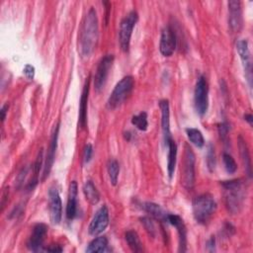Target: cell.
<instances>
[{"mask_svg":"<svg viewBox=\"0 0 253 253\" xmlns=\"http://www.w3.org/2000/svg\"><path fill=\"white\" fill-rule=\"evenodd\" d=\"M221 185L225 190V200L229 212L233 215L238 214L241 211L245 200V183L241 179H235L224 181Z\"/></svg>","mask_w":253,"mask_h":253,"instance_id":"cell-2","label":"cell"},{"mask_svg":"<svg viewBox=\"0 0 253 253\" xmlns=\"http://www.w3.org/2000/svg\"><path fill=\"white\" fill-rule=\"evenodd\" d=\"M160 108L162 111V126L165 145H167L171 140L170 132V108L168 100H162L160 102Z\"/></svg>","mask_w":253,"mask_h":253,"instance_id":"cell-17","label":"cell"},{"mask_svg":"<svg viewBox=\"0 0 253 253\" xmlns=\"http://www.w3.org/2000/svg\"><path fill=\"white\" fill-rule=\"evenodd\" d=\"M109 226V210L104 205L102 206L93 217L88 228V232L91 235L96 236L102 234Z\"/></svg>","mask_w":253,"mask_h":253,"instance_id":"cell-9","label":"cell"},{"mask_svg":"<svg viewBox=\"0 0 253 253\" xmlns=\"http://www.w3.org/2000/svg\"><path fill=\"white\" fill-rule=\"evenodd\" d=\"M207 163L210 170L213 171L216 167V155H215V149L212 145L209 146V150L207 153Z\"/></svg>","mask_w":253,"mask_h":253,"instance_id":"cell-31","label":"cell"},{"mask_svg":"<svg viewBox=\"0 0 253 253\" xmlns=\"http://www.w3.org/2000/svg\"><path fill=\"white\" fill-rule=\"evenodd\" d=\"M125 238L126 243L129 244V247L133 252H143L144 246L140 239L139 235L135 231H128L125 235Z\"/></svg>","mask_w":253,"mask_h":253,"instance_id":"cell-24","label":"cell"},{"mask_svg":"<svg viewBox=\"0 0 253 253\" xmlns=\"http://www.w3.org/2000/svg\"><path fill=\"white\" fill-rule=\"evenodd\" d=\"M99 38V25L96 10L90 8L82 22L80 32L78 50L82 57H89L96 49Z\"/></svg>","mask_w":253,"mask_h":253,"instance_id":"cell-1","label":"cell"},{"mask_svg":"<svg viewBox=\"0 0 253 253\" xmlns=\"http://www.w3.org/2000/svg\"><path fill=\"white\" fill-rule=\"evenodd\" d=\"M92 154H93V147L91 145H86L83 150V161L85 163H89L92 158Z\"/></svg>","mask_w":253,"mask_h":253,"instance_id":"cell-33","label":"cell"},{"mask_svg":"<svg viewBox=\"0 0 253 253\" xmlns=\"http://www.w3.org/2000/svg\"><path fill=\"white\" fill-rule=\"evenodd\" d=\"M166 223L172 225L177 229L178 235H179V251L185 252L186 244H187V232H186V227L184 225L183 219L177 215L168 214L166 217Z\"/></svg>","mask_w":253,"mask_h":253,"instance_id":"cell-16","label":"cell"},{"mask_svg":"<svg viewBox=\"0 0 253 253\" xmlns=\"http://www.w3.org/2000/svg\"><path fill=\"white\" fill-rule=\"evenodd\" d=\"M58 131H59V123L55 126V128L54 130V134L51 140V144L48 149V153L45 160V164H44V171H43V178L42 180L45 181L48 176L50 175V172L52 170V167L54 165V156H55V151L57 147V139H58Z\"/></svg>","mask_w":253,"mask_h":253,"instance_id":"cell-14","label":"cell"},{"mask_svg":"<svg viewBox=\"0 0 253 253\" xmlns=\"http://www.w3.org/2000/svg\"><path fill=\"white\" fill-rule=\"evenodd\" d=\"M138 20H139V15L137 11L133 10L122 20L120 24V31H119L120 46L122 51L125 53L129 52L133 31Z\"/></svg>","mask_w":253,"mask_h":253,"instance_id":"cell-6","label":"cell"},{"mask_svg":"<svg viewBox=\"0 0 253 253\" xmlns=\"http://www.w3.org/2000/svg\"><path fill=\"white\" fill-rule=\"evenodd\" d=\"M108 250V239L106 236H98L94 238L87 246L86 252H105Z\"/></svg>","mask_w":253,"mask_h":253,"instance_id":"cell-25","label":"cell"},{"mask_svg":"<svg viewBox=\"0 0 253 253\" xmlns=\"http://www.w3.org/2000/svg\"><path fill=\"white\" fill-rule=\"evenodd\" d=\"M194 99L197 113L203 116L209 107V84L204 76H200L196 83Z\"/></svg>","mask_w":253,"mask_h":253,"instance_id":"cell-7","label":"cell"},{"mask_svg":"<svg viewBox=\"0 0 253 253\" xmlns=\"http://www.w3.org/2000/svg\"><path fill=\"white\" fill-rule=\"evenodd\" d=\"M49 205L51 220L54 225H58L62 217V203L56 188H51L49 191Z\"/></svg>","mask_w":253,"mask_h":253,"instance_id":"cell-12","label":"cell"},{"mask_svg":"<svg viewBox=\"0 0 253 253\" xmlns=\"http://www.w3.org/2000/svg\"><path fill=\"white\" fill-rule=\"evenodd\" d=\"M8 108H9V104H5L1 109V121L2 122H4V120L6 119V113L8 111Z\"/></svg>","mask_w":253,"mask_h":253,"instance_id":"cell-38","label":"cell"},{"mask_svg":"<svg viewBox=\"0 0 253 253\" xmlns=\"http://www.w3.org/2000/svg\"><path fill=\"white\" fill-rule=\"evenodd\" d=\"M186 133H187V137H188L189 141L191 142L194 145H196L197 147L204 146L205 139H204L201 131H199L198 129H194V128H189L186 130Z\"/></svg>","mask_w":253,"mask_h":253,"instance_id":"cell-26","label":"cell"},{"mask_svg":"<svg viewBox=\"0 0 253 253\" xmlns=\"http://www.w3.org/2000/svg\"><path fill=\"white\" fill-rule=\"evenodd\" d=\"M223 160H224L225 167H226L228 173H230V174L235 173V171L237 170V164L235 161V158L231 154L225 152L223 155Z\"/></svg>","mask_w":253,"mask_h":253,"instance_id":"cell-29","label":"cell"},{"mask_svg":"<svg viewBox=\"0 0 253 253\" xmlns=\"http://www.w3.org/2000/svg\"><path fill=\"white\" fill-rule=\"evenodd\" d=\"M113 54H107L100 59L96 70V73H95L94 77V87L97 91H101L104 88L109 75V72L113 66Z\"/></svg>","mask_w":253,"mask_h":253,"instance_id":"cell-8","label":"cell"},{"mask_svg":"<svg viewBox=\"0 0 253 253\" xmlns=\"http://www.w3.org/2000/svg\"><path fill=\"white\" fill-rule=\"evenodd\" d=\"M215 244H216V240H215V237L214 236H212L210 239H209V241H208V243H207V245H208V247L210 248L209 250L210 251H215L216 249H215Z\"/></svg>","mask_w":253,"mask_h":253,"instance_id":"cell-37","label":"cell"},{"mask_svg":"<svg viewBox=\"0 0 253 253\" xmlns=\"http://www.w3.org/2000/svg\"><path fill=\"white\" fill-rule=\"evenodd\" d=\"M177 45V39L174 30L167 26L163 30L162 37H161V43H160V51L163 55L164 56H171L174 54V51L176 49Z\"/></svg>","mask_w":253,"mask_h":253,"instance_id":"cell-11","label":"cell"},{"mask_svg":"<svg viewBox=\"0 0 253 253\" xmlns=\"http://www.w3.org/2000/svg\"><path fill=\"white\" fill-rule=\"evenodd\" d=\"M132 124L136 126V128L140 131H146L148 126L147 122V114L145 112H142L137 116H134L132 118Z\"/></svg>","mask_w":253,"mask_h":253,"instance_id":"cell-28","label":"cell"},{"mask_svg":"<svg viewBox=\"0 0 253 253\" xmlns=\"http://www.w3.org/2000/svg\"><path fill=\"white\" fill-rule=\"evenodd\" d=\"M77 193L78 186L76 181H72L70 185L69 200L67 206V217L69 219H73L77 213Z\"/></svg>","mask_w":253,"mask_h":253,"instance_id":"cell-18","label":"cell"},{"mask_svg":"<svg viewBox=\"0 0 253 253\" xmlns=\"http://www.w3.org/2000/svg\"><path fill=\"white\" fill-rule=\"evenodd\" d=\"M89 85H90V77H88L85 81L82 95L80 98L79 105V120L78 124L80 128H85L87 124V102H88V94H89Z\"/></svg>","mask_w":253,"mask_h":253,"instance_id":"cell-19","label":"cell"},{"mask_svg":"<svg viewBox=\"0 0 253 253\" xmlns=\"http://www.w3.org/2000/svg\"><path fill=\"white\" fill-rule=\"evenodd\" d=\"M230 132V125L228 123H221L218 125V134L220 136V139L226 141V139L228 138Z\"/></svg>","mask_w":253,"mask_h":253,"instance_id":"cell-32","label":"cell"},{"mask_svg":"<svg viewBox=\"0 0 253 253\" xmlns=\"http://www.w3.org/2000/svg\"><path fill=\"white\" fill-rule=\"evenodd\" d=\"M229 5V25L235 33H237L242 28V9L241 2L238 0H231Z\"/></svg>","mask_w":253,"mask_h":253,"instance_id":"cell-13","label":"cell"},{"mask_svg":"<svg viewBox=\"0 0 253 253\" xmlns=\"http://www.w3.org/2000/svg\"><path fill=\"white\" fill-rule=\"evenodd\" d=\"M217 202L210 194H203L196 197L193 201V215L197 223L208 224L217 211Z\"/></svg>","mask_w":253,"mask_h":253,"instance_id":"cell-3","label":"cell"},{"mask_svg":"<svg viewBox=\"0 0 253 253\" xmlns=\"http://www.w3.org/2000/svg\"><path fill=\"white\" fill-rule=\"evenodd\" d=\"M181 173L183 186L187 190H192L195 184V154L188 145H185Z\"/></svg>","mask_w":253,"mask_h":253,"instance_id":"cell-5","label":"cell"},{"mask_svg":"<svg viewBox=\"0 0 253 253\" xmlns=\"http://www.w3.org/2000/svg\"><path fill=\"white\" fill-rule=\"evenodd\" d=\"M48 234V227L45 224H38L34 227L33 233H32L27 246L31 251H40L42 250L43 243L45 241L46 235Z\"/></svg>","mask_w":253,"mask_h":253,"instance_id":"cell-15","label":"cell"},{"mask_svg":"<svg viewBox=\"0 0 253 253\" xmlns=\"http://www.w3.org/2000/svg\"><path fill=\"white\" fill-rule=\"evenodd\" d=\"M236 50L241 59L242 66L244 69L245 76L249 83V86H252V60H251V54L248 47V42L246 40H238L236 43Z\"/></svg>","mask_w":253,"mask_h":253,"instance_id":"cell-10","label":"cell"},{"mask_svg":"<svg viewBox=\"0 0 253 253\" xmlns=\"http://www.w3.org/2000/svg\"><path fill=\"white\" fill-rule=\"evenodd\" d=\"M107 169H108V174H109V178H110L112 185L116 186L118 183V178H119V173H120L119 163L115 160L110 161L108 163Z\"/></svg>","mask_w":253,"mask_h":253,"instance_id":"cell-27","label":"cell"},{"mask_svg":"<svg viewBox=\"0 0 253 253\" xmlns=\"http://www.w3.org/2000/svg\"><path fill=\"white\" fill-rule=\"evenodd\" d=\"M45 250L49 251V252H61L63 250V248L58 244H53V245H50L49 247H47Z\"/></svg>","mask_w":253,"mask_h":253,"instance_id":"cell-36","label":"cell"},{"mask_svg":"<svg viewBox=\"0 0 253 253\" xmlns=\"http://www.w3.org/2000/svg\"><path fill=\"white\" fill-rule=\"evenodd\" d=\"M238 147H239L240 156H241V160H242L246 174L248 175V177H251L252 176L251 158H250V154H249V150H248L246 142L241 137H239V139H238Z\"/></svg>","mask_w":253,"mask_h":253,"instance_id":"cell-20","label":"cell"},{"mask_svg":"<svg viewBox=\"0 0 253 253\" xmlns=\"http://www.w3.org/2000/svg\"><path fill=\"white\" fill-rule=\"evenodd\" d=\"M83 193L86 200L92 205H96L100 201V194L92 181H86L83 186Z\"/></svg>","mask_w":253,"mask_h":253,"instance_id":"cell-21","label":"cell"},{"mask_svg":"<svg viewBox=\"0 0 253 253\" xmlns=\"http://www.w3.org/2000/svg\"><path fill=\"white\" fill-rule=\"evenodd\" d=\"M24 74L28 79L33 80L35 77V68L31 65H26L24 68Z\"/></svg>","mask_w":253,"mask_h":253,"instance_id":"cell-35","label":"cell"},{"mask_svg":"<svg viewBox=\"0 0 253 253\" xmlns=\"http://www.w3.org/2000/svg\"><path fill=\"white\" fill-rule=\"evenodd\" d=\"M131 138H132V133H131V132L125 133V139H126V141H131Z\"/></svg>","mask_w":253,"mask_h":253,"instance_id":"cell-40","label":"cell"},{"mask_svg":"<svg viewBox=\"0 0 253 253\" xmlns=\"http://www.w3.org/2000/svg\"><path fill=\"white\" fill-rule=\"evenodd\" d=\"M244 120L247 121L249 123V125L251 126L252 125V121H253V117H252L251 114H246V115H244Z\"/></svg>","mask_w":253,"mask_h":253,"instance_id":"cell-39","label":"cell"},{"mask_svg":"<svg viewBox=\"0 0 253 253\" xmlns=\"http://www.w3.org/2000/svg\"><path fill=\"white\" fill-rule=\"evenodd\" d=\"M143 208L147 214H149L155 219L162 220V221H166V217H167L168 214L160 205L147 202V203H145L143 205Z\"/></svg>","mask_w":253,"mask_h":253,"instance_id":"cell-22","label":"cell"},{"mask_svg":"<svg viewBox=\"0 0 253 253\" xmlns=\"http://www.w3.org/2000/svg\"><path fill=\"white\" fill-rule=\"evenodd\" d=\"M168 147V162H167V170L168 175L172 178L176 166V160H177V145L173 140H171L167 145Z\"/></svg>","mask_w":253,"mask_h":253,"instance_id":"cell-23","label":"cell"},{"mask_svg":"<svg viewBox=\"0 0 253 253\" xmlns=\"http://www.w3.org/2000/svg\"><path fill=\"white\" fill-rule=\"evenodd\" d=\"M43 153H44V151H43V149H41L39 154H38L36 163L34 164V172H35L36 177H38V173H39V171L42 167V164H43Z\"/></svg>","mask_w":253,"mask_h":253,"instance_id":"cell-34","label":"cell"},{"mask_svg":"<svg viewBox=\"0 0 253 253\" xmlns=\"http://www.w3.org/2000/svg\"><path fill=\"white\" fill-rule=\"evenodd\" d=\"M141 220H142V224L144 225L145 229L149 234V235L154 237L155 235H156V228H155L153 220L149 217H142Z\"/></svg>","mask_w":253,"mask_h":253,"instance_id":"cell-30","label":"cell"},{"mask_svg":"<svg viewBox=\"0 0 253 253\" xmlns=\"http://www.w3.org/2000/svg\"><path fill=\"white\" fill-rule=\"evenodd\" d=\"M135 86V79L133 76H125L115 86L113 92L107 102V106L110 110H114L121 106L126 99L130 96Z\"/></svg>","mask_w":253,"mask_h":253,"instance_id":"cell-4","label":"cell"}]
</instances>
